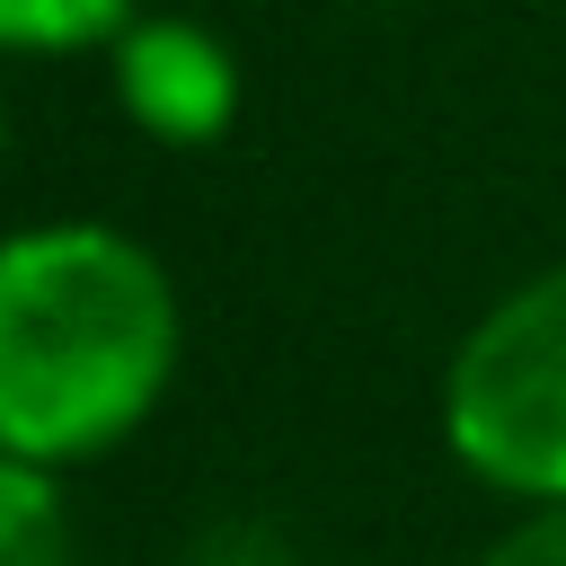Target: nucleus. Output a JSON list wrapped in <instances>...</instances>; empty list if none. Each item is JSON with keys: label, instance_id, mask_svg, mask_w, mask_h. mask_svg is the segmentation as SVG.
Masks as SVG:
<instances>
[{"label": "nucleus", "instance_id": "0eeeda50", "mask_svg": "<svg viewBox=\"0 0 566 566\" xmlns=\"http://www.w3.org/2000/svg\"><path fill=\"white\" fill-rule=\"evenodd\" d=\"M0 150H9V97H0Z\"/></svg>", "mask_w": 566, "mask_h": 566}, {"label": "nucleus", "instance_id": "20e7f679", "mask_svg": "<svg viewBox=\"0 0 566 566\" xmlns=\"http://www.w3.org/2000/svg\"><path fill=\"white\" fill-rule=\"evenodd\" d=\"M133 18H142V0H0V62L115 53V35Z\"/></svg>", "mask_w": 566, "mask_h": 566}, {"label": "nucleus", "instance_id": "39448f33", "mask_svg": "<svg viewBox=\"0 0 566 566\" xmlns=\"http://www.w3.org/2000/svg\"><path fill=\"white\" fill-rule=\"evenodd\" d=\"M0 566H71V504L53 469L0 451Z\"/></svg>", "mask_w": 566, "mask_h": 566}, {"label": "nucleus", "instance_id": "f257e3e1", "mask_svg": "<svg viewBox=\"0 0 566 566\" xmlns=\"http://www.w3.org/2000/svg\"><path fill=\"white\" fill-rule=\"evenodd\" d=\"M186 363V301L150 239L124 221L0 230V451L80 469L124 451Z\"/></svg>", "mask_w": 566, "mask_h": 566}, {"label": "nucleus", "instance_id": "f03ea898", "mask_svg": "<svg viewBox=\"0 0 566 566\" xmlns=\"http://www.w3.org/2000/svg\"><path fill=\"white\" fill-rule=\"evenodd\" d=\"M442 451L513 513L566 504V265L495 292L442 363Z\"/></svg>", "mask_w": 566, "mask_h": 566}, {"label": "nucleus", "instance_id": "423d86ee", "mask_svg": "<svg viewBox=\"0 0 566 566\" xmlns=\"http://www.w3.org/2000/svg\"><path fill=\"white\" fill-rule=\"evenodd\" d=\"M478 566H566V504H539V513H513Z\"/></svg>", "mask_w": 566, "mask_h": 566}, {"label": "nucleus", "instance_id": "7ed1b4c3", "mask_svg": "<svg viewBox=\"0 0 566 566\" xmlns=\"http://www.w3.org/2000/svg\"><path fill=\"white\" fill-rule=\"evenodd\" d=\"M106 88H115V115L142 142H159V150H212V142H230L239 97H248L230 35L203 27V18H186V9H142L115 35V53H106Z\"/></svg>", "mask_w": 566, "mask_h": 566}]
</instances>
